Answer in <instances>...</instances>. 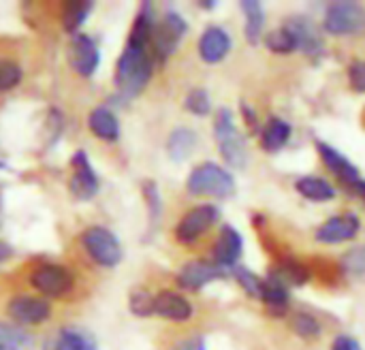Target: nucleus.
Wrapping results in <instances>:
<instances>
[{"label":"nucleus","instance_id":"nucleus-38","mask_svg":"<svg viewBox=\"0 0 365 350\" xmlns=\"http://www.w3.org/2000/svg\"><path fill=\"white\" fill-rule=\"evenodd\" d=\"M173 350H205V340L203 338H199V336H195V338H184V340H180Z\"/></svg>","mask_w":365,"mask_h":350},{"label":"nucleus","instance_id":"nucleus-12","mask_svg":"<svg viewBox=\"0 0 365 350\" xmlns=\"http://www.w3.org/2000/svg\"><path fill=\"white\" fill-rule=\"evenodd\" d=\"M152 314L165 319V321H173V323H186L192 319L195 310H192V304L182 297L180 293H173V291H160L154 295V302H152Z\"/></svg>","mask_w":365,"mask_h":350},{"label":"nucleus","instance_id":"nucleus-7","mask_svg":"<svg viewBox=\"0 0 365 350\" xmlns=\"http://www.w3.org/2000/svg\"><path fill=\"white\" fill-rule=\"evenodd\" d=\"M323 26L334 36L361 34L365 30V6L359 2H334L325 13Z\"/></svg>","mask_w":365,"mask_h":350},{"label":"nucleus","instance_id":"nucleus-35","mask_svg":"<svg viewBox=\"0 0 365 350\" xmlns=\"http://www.w3.org/2000/svg\"><path fill=\"white\" fill-rule=\"evenodd\" d=\"M293 329L302 336V338H317L321 336V325L314 316L306 314V312H299L295 319H293Z\"/></svg>","mask_w":365,"mask_h":350},{"label":"nucleus","instance_id":"nucleus-18","mask_svg":"<svg viewBox=\"0 0 365 350\" xmlns=\"http://www.w3.org/2000/svg\"><path fill=\"white\" fill-rule=\"evenodd\" d=\"M317 150L321 152V158H323L325 167H327L334 175H338L344 184L353 186L355 182L361 180V177H359V169H357L344 154H340L336 148H331V145H327V143H323V141H317Z\"/></svg>","mask_w":365,"mask_h":350},{"label":"nucleus","instance_id":"nucleus-29","mask_svg":"<svg viewBox=\"0 0 365 350\" xmlns=\"http://www.w3.org/2000/svg\"><path fill=\"white\" fill-rule=\"evenodd\" d=\"M58 336L64 340V344L68 346V350H98L94 338L90 334L77 329V327H64V329H60Z\"/></svg>","mask_w":365,"mask_h":350},{"label":"nucleus","instance_id":"nucleus-39","mask_svg":"<svg viewBox=\"0 0 365 350\" xmlns=\"http://www.w3.org/2000/svg\"><path fill=\"white\" fill-rule=\"evenodd\" d=\"M331 350H361V346H359V342H357L355 338H351V336H340V338H336L334 349Z\"/></svg>","mask_w":365,"mask_h":350},{"label":"nucleus","instance_id":"nucleus-28","mask_svg":"<svg viewBox=\"0 0 365 350\" xmlns=\"http://www.w3.org/2000/svg\"><path fill=\"white\" fill-rule=\"evenodd\" d=\"M265 45H267V49L269 51H274V53H282V56H287V53H293V51H297V47H295V38L291 36V32L282 26V28H276V30H272L269 34H265Z\"/></svg>","mask_w":365,"mask_h":350},{"label":"nucleus","instance_id":"nucleus-34","mask_svg":"<svg viewBox=\"0 0 365 350\" xmlns=\"http://www.w3.org/2000/svg\"><path fill=\"white\" fill-rule=\"evenodd\" d=\"M152 302H154V295L143 291V289H137L130 293V299H128V306H130V312L135 316H150L152 314Z\"/></svg>","mask_w":365,"mask_h":350},{"label":"nucleus","instance_id":"nucleus-25","mask_svg":"<svg viewBox=\"0 0 365 350\" xmlns=\"http://www.w3.org/2000/svg\"><path fill=\"white\" fill-rule=\"evenodd\" d=\"M34 338L19 325L0 321V350H32Z\"/></svg>","mask_w":365,"mask_h":350},{"label":"nucleus","instance_id":"nucleus-16","mask_svg":"<svg viewBox=\"0 0 365 350\" xmlns=\"http://www.w3.org/2000/svg\"><path fill=\"white\" fill-rule=\"evenodd\" d=\"M242 250H244L242 235L231 225H225L220 229L218 242H216V246L212 250V263L218 265L220 269H229V267H233L240 261Z\"/></svg>","mask_w":365,"mask_h":350},{"label":"nucleus","instance_id":"nucleus-8","mask_svg":"<svg viewBox=\"0 0 365 350\" xmlns=\"http://www.w3.org/2000/svg\"><path fill=\"white\" fill-rule=\"evenodd\" d=\"M220 218V210L214 203H201L184 214V218L175 227V237L180 244H195L201 240Z\"/></svg>","mask_w":365,"mask_h":350},{"label":"nucleus","instance_id":"nucleus-30","mask_svg":"<svg viewBox=\"0 0 365 350\" xmlns=\"http://www.w3.org/2000/svg\"><path fill=\"white\" fill-rule=\"evenodd\" d=\"M24 71L17 62L9 58H0V92H9L21 83Z\"/></svg>","mask_w":365,"mask_h":350},{"label":"nucleus","instance_id":"nucleus-37","mask_svg":"<svg viewBox=\"0 0 365 350\" xmlns=\"http://www.w3.org/2000/svg\"><path fill=\"white\" fill-rule=\"evenodd\" d=\"M349 79L357 92H365V62L359 60V62H353L349 66Z\"/></svg>","mask_w":365,"mask_h":350},{"label":"nucleus","instance_id":"nucleus-15","mask_svg":"<svg viewBox=\"0 0 365 350\" xmlns=\"http://www.w3.org/2000/svg\"><path fill=\"white\" fill-rule=\"evenodd\" d=\"M284 28L295 38V47L299 51H304L306 56L314 58V56H321L325 51V43H323L319 30H317V26L308 17H293V19L287 21Z\"/></svg>","mask_w":365,"mask_h":350},{"label":"nucleus","instance_id":"nucleus-17","mask_svg":"<svg viewBox=\"0 0 365 350\" xmlns=\"http://www.w3.org/2000/svg\"><path fill=\"white\" fill-rule=\"evenodd\" d=\"M231 51V36L220 26H210L199 38V56L207 64H218Z\"/></svg>","mask_w":365,"mask_h":350},{"label":"nucleus","instance_id":"nucleus-19","mask_svg":"<svg viewBox=\"0 0 365 350\" xmlns=\"http://www.w3.org/2000/svg\"><path fill=\"white\" fill-rule=\"evenodd\" d=\"M88 128L92 130L94 137L107 141V143H115L120 139V120L115 118V113L105 107V105H98L90 111L88 115Z\"/></svg>","mask_w":365,"mask_h":350},{"label":"nucleus","instance_id":"nucleus-6","mask_svg":"<svg viewBox=\"0 0 365 350\" xmlns=\"http://www.w3.org/2000/svg\"><path fill=\"white\" fill-rule=\"evenodd\" d=\"M186 32H188V24L184 21V17L175 11H167L165 17L152 30V41H150L152 58H158L160 62L167 60L178 49Z\"/></svg>","mask_w":365,"mask_h":350},{"label":"nucleus","instance_id":"nucleus-33","mask_svg":"<svg viewBox=\"0 0 365 350\" xmlns=\"http://www.w3.org/2000/svg\"><path fill=\"white\" fill-rule=\"evenodd\" d=\"M342 272L346 276H365V246L351 248L342 259H340Z\"/></svg>","mask_w":365,"mask_h":350},{"label":"nucleus","instance_id":"nucleus-27","mask_svg":"<svg viewBox=\"0 0 365 350\" xmlns=\"http://www.w3.org/2000/svg\"><path fill=\"white\" fill-rule=\"evenodd\" d=\"M261 299L269 306L272 312L284 310L287 304H289V289H284L282 284L274 282L272 278H265L263 287H261Z\"/></svg>","mask_w":365,"mask_h":350},{"label":"nucleus","instance_id":"nucleus-20","mask_svg":"<svg viewBox=\"0 0 365 350\" xmlns=\"http://www.w3.org/2000/svg\"><path fill=\"white\" fill-rule=\"evenodd\" d=\"M291 133H293V128H291V124L287 120L269 118L265 128H263V133H261V148L265 152H278V150H282L289 143Z\"/></svg>","mask_w":365,"mask_h":350},{"label":"nucleus","instance_id":"nucleus-22","mask_svg":"<svg viewBox=\"0 0 365 350\" xmlns=\"http://www.w3.org/2000/svg\"><path fill=\"white\" fill-rule=\"evenodd\" d=\"M195 148H197V133L190 128H184V126L175 128L167 139V152L178 163L188 158Z\"/></svg>","mask_w":365,"mask_h":350},{"label":"nucleus","instance_id":"nucleus-41","mask_svg":"<svg viewBox=\"0 0 365 350\" xmlns=\"http://www.w3.org/2000/svg\"><path fill=\"white\" fill-rule=\"evenodd\" d=\"M242 109H244V118L248 120V124H250L252 128H257V115H255L252 107H250V105H244Z\"/></svg>","mask_w":365,"mask_h":350},{"label":"nucleus","instance_id":"nucleus-21","mask_svg":"<svg viewBox=\"0 0 365 350\" xmlns=\"http://www.w3.org/2000/svg\"><path fill=\"white\" fill-rule=\"evenodd\" d=\"M240 6H242L244 17H246V26H244L246 38L255 45V43H259V38H263V28H265L263 4L257 0H244V2H240Z\"/></svg>","mask_w":365,"mask_h":350},{"label":"nucleus","instance_id":"nucleus-10","mask_svg":"<svg viewBox=\"0 0 365 350\" xmlns=\"http://www.w3.org/2000/svg\"><path fill=\"white\" fill-rule=\"evenodd\" d=\"M9 316L19 327H34L45 323L51 316V306L43 297L34 295H15L6 306Z\"/></svg>","mask_w":365,"mask_h":350},{"label":"nucleus","instance_id":"nucleus-24","mask_svg":"<svg viewBox=\"0 0 365 350\" xmlns=\"http://www.w3.org/2000/svg\"><path fill=\"white\" fill-rule=\"evenodd\" d=\"M308 269L295 261H282L280 265H276L267 278H272L274 282L282 284L284 289H291V287H299L308 280Z\"/></svg>","mask_w":365,"mask_h":350},{"label":"nucleus","instance_id":"nucleus-4","mask_svg":"<svg viewBox=\"0 0 365 350\" xmlns=\"http://www.w3.org/2000/svg\"><path fill=\"white\" fill-rule=\"evenodd\" d=\"M81 246L88 252V257L101 267H115L122 263V244L107 227L94 225L86 229L81 233Z\"/></svg>","mask_w":365,"mask_h":350},{"label":"nucleus","instance_id":"nucleus-5","mask_svg":"<svg viewBox=\"0 0 365 350\" xmlns=\"http://www.w3.org/2000/svg\"><path fill=\"white\" fill-rule=\"evenodd\" d=\"M30 287L34 291H38L45 297L51 299H60L64 295H68L75 289V276L71 269L58 265V263H41L32 269L30 278H28Z\"/></svg>","mask_w":365,"mask_h":350},{"label":"nucleus","instance_id":"nucleus-14","mask_svg":"<svg viewBox=\"0 0 365 350\" xmlns=\"http://www.w3.org/2000/svg\"><path fill=\"white\" fill-rule=\"evenodd\" d=\"M359 229H361V222L355 214H342V216H334L327 222H323L317 231V240L321 244L351 242L357 237Z\"/></svg>","mask_w":365,"mask_h":350},{"label":"nucleus","instance_id":"nucleus-1","mask_svg":"<svg viewBox=\"0 0 365 350\" xmlns=\"http://www.w3.org/2000/svg\"><path fill=\"white\" fill-rule=\"evenodd\" d=\"M152 71H154V58L150 47L128 41L115 62L113 83L118 90V98L122 101L135 98L148 86Z\"/></svg>","mask_w":365,"mask_h":350},{"label":"nucleus","instance_id":"nucleus-36","mask_svg":"<svg viewBox=\"0 0 365 350\" xmlns=\"http://www.w3.org/2000/svg\"><path fill=\"white\" fill-rule=\"evenodd\" d=\"M235 280L242 284V289L252 295V297H261V287H263V280L259 276H255L252 272L244 269V267H237L235 269Z\"/></svg>","mask_w":365,"mask_h":350},{"label":"nucleus","instance_id":"nucleus-40","mask_svg":"<svg viewBox=\"0 0 365 350\" xmlns=\"http://www.w3.org/2000/svg\"><path fill=\"white\" fill-rule=\"evenodd\" d=\"M11 257H13V248H11L9 244L0 242V265H2V263H6Z\"/></svg>","mask_w":365,"mask_h":350},{"label":"nucleus","instance_id":"nucleus-26","mask_svg":"<svg viewBox=\"0 0 365 350\" xmlns=\"http://www.w3.org/2000/svg\"><path fill=\"white\" fill-rule=\"evenodd\" d=\"M94 2L92 0H75V2H66L62 9V26L66 32H77L81 28V24L88 19V15L92 13Z\"/></svg>","mask_w":365,"mask_h":350},{"label":"nucleus","instance_id":"nucleus-11","mask_svg":"<svg viewBox=\"0 0 365 350\" xmlns=\"http://www.w3.org/2000/svg\"><path fill=\"white\" fill-rule=\"evenodd\" d=\"M68 62L77 75L92 77L101 62V51L96 41L88 34H75L68 45Z\"/></svg>","mask_w":365,"mask_h":350},{"label":"nucleus","instance_id":"nucleus-32","mask_svg":"<svg viewBox=\"0 0 365 350\" xmlns=\"http://www.w3.org/2000/svg\"><path fill=\"white\" fill-rule=\"evenodd\" d=\"M184 107H186V111H190L192 115H199V118L207 115V113L212 111V101H210L207 90H203V88L190 90L188 96H186V101H184Z\"/></svg>","mask_w":365,"mask_h":350},{"label":"nucleus","instance_id":"nucleus-13","mask_svg":"<svg viewBox=\"0 0 365 350\" xmlns=\"http://www.w3.org/2000/svg\"><path fill=\"white\" fill-rule=\"evenodd\" d=\"M225 276V269H220L218 265H214L212 261H190L186 263L180 272H178V284L186 291H199L203 287H207L210 282L218 280Z\"/></svg>","mask_w":365,"mask_h":350},{"label":"nucleus","instance_id":"nucleus-2","mask_svg":"<svg viewBox=\"0 0 365 350\" xmlns=\"http://www.w3.org/2000/svg\"><path fill=\"white\" fill-rule=\"evenodd\" d=\"M214 137L218 143V150L225 158V163L233 169H244L248 163V148L244 135L237 130L233 122V113L227 107H220L216 111L214 120Z\"/></svg>","mask_w":365,"mask_h":350},{"label":"nucleus","instance_id":"nucleus-23","mask_svg":"<svg viewBox=\"0 0 365 350\" xmlns=\"http://www.w3.org/2000/svg\"><path fill=\"white\" fill-rule=\"evenodd\" d=\"M295 188L302 197L317 201V203H325V201L336 199V188L329 182H325L323 177H312V175L302 177V180H297Z\"/></svg>","mask_w":365,"mask_h":350},{"label":"nucleus","instance_id":"nucleus-3","mask_svg":"<svg viewBox=\"0 0 365 350\" xmlns=\"http://www.w3.org/2000/svg\"><path fill=\"white\" fill-rule=\"evenodd\" d=\"M186 188L190 195H210V197L225 199L235 192V180L220 165L203 163L190 171Z\"/></svg>","mask_w":365,"mask_h":350},{"label":"nucleus","instance_id":"nucleus-42","mask_svg":"<svg viewBox=\"0 0 365 350\" xmlns=\"http://www.w3.org/2000/svg\"><path fill=\"white\" fill-rule=\"evenodd\" d=\"M351 188H353V190H355V192H357V195H359V197H361V199L365 201V182H364V180L355 182V184H353Z\"/></svg>","mask_w":365,"mask_h":350},{"label":"nucleus","instance_id":"nucleus-9","mask_svg":"<svg viewBox=\"0 0 365 350\" xmlns=\"http://www.w3.org/2000/svg\"><path fill=\"white\" fill-rule=\"evenodd\" d=\"M101 184L96 177V171L92 169L88 154L83 150H77L71 158V180H68V190L73 192L75 199L79 201H90L96 197Z\"/></svg>","mask_w":365,"mask_h":350},{"label":"nucleus","instance_id":"nucleus-31","mask_svg":"<svg viewBox=\"0 0 365 350\" xmlns=\"http://www.w3.org/2000/svg\"><path fill=\"white\" fill-rule=\"evenodd\" d=\"M143 199L148 203V214H150V231H156L160 214H163V203L158 195V186L154 182H143Z\"/></svg>","mask_w":365,"mask_h":350}]
</instances>
